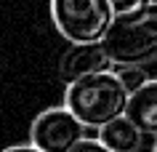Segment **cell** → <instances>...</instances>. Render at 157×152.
I'll list each match as a JSON object with an SVG mask.
<instances>
[{
    "label": "cell",
    "mask_w": 157,
    "mask_h": 152,
    "mask_svg": "<svg viewBox=\"0 0 157 152\" xmlns=\"http://www.w3.org/2000/svg\"><path fill=\"white\" fill-rule=\"evenodd\" d=\"M104 45L115 67L152 64L157 59V0H149L133 14L115 16Z\"/></svg>",
    "instance_id": "2"
},
{
    "label": "cell",
    "mask_w": 157,
    "mask_h": 152,
    "mask_svg": "<svg viewBox=\"0 0 157 152\" xmlns=\"http://www.w3.org/2000/svg\"><path fill=\"white\" fill-rule=\"evenodd\" d=\"M149 0H109V6L115 11V16H125V14H133V11L144 8Z\"/></svg>",
    "instance_id": "9"
},
{
    "label": "cell",
    "mask_w": 157,
    "mask_h": 152,
    "mask_svg": "<svg viewBox=\"0 0 157 152\" xmlns=\"http://www.w3.org/2000/svg\"><path fill=\"white\" fill-rule=\"evenodd\" d=\"M85 139V126L67 104L43 110L29 126V144L43 152H72Z\"/></svg>",
    "instance_id": "4"
},
{
    "label": "cell",
    "mask_w": 157,
    "mask_h": 152,
    "mask_svg": "<svg viewBox=\"0 0 157 152\" xmlns=\"http://www.w3.org/2000/svg\"><path fill=\"white\" fill-rule=\"evenodd\" d=\"M99 139L112 152H139L144 147V139L147 136L139 131V126L128 115H123V118L107 123L104 128H99Z\"/></svg>",
    "instance_id": "7"
},
{
    "label": "cell",
    "mask_w": 157,
    "mask_h": 152,
    "mask_svg": "<svg viewBox=\"0 0 157 152\" xmlns=\"http://www.w3.org/2000/svg\"><path fill=\"white\" fill-rule=\"evenodd\" d=\"M51 19L69 43H101L115 21L109 0H51Z\"/></svg>",
    "instance_id": "3"
},
{
    "label": "cell",
    "mask_w": 157,
    "mask_h": 152,
    "mask_svg": "<svg viewBox=\"0 0 157 152\" xmlns=\"http://www.w3.org/2000/svg\"><path fill=\"white\" fill-rule=\"evenodd\" d=\"M109 53L104 40L101 43H69V48L61 53L59 61V77L61 83H75L80 77L96 75L101 69H109Z\"/></svg>",
    "instance_id": "5"
},
{
    "label": "cell",
    "mask_w": 157,
    "mask_h": 152,
    "mask_svg": "<svg viewBox=\"0 0 157 152\" xmlns=\"http://www.w3.org/2000/svg\"><path fill=\"white\" fill-rule=\"evenodd\" d=\"M72 152H112V150H109V147H104V142H101V139H88V136H85V139L77 144Z\"/></svg>",
    "instance_id": "10"
},
{
    "label": "cell",
    "mask_w": 157,
    "mask_h": 152,
    "mask_svg": "<svg viewBox=\"0 0 157 152\" xmlns=\"http://www.w3.org/2000/svg\"><path fill=\"white\" fill-rule=\"evenodd\" d=\"M3 152H43V150H37L35 144H13V147H6Z\"/></svg>",
    "instance_id": "11"
},
{
    "label": "cell",
    "mask_w": 157,
    "mask_h": 152,
    "mask_svg": "<svg viewBox=\"0 0 157 152\" xmlns=\"http://www.w3.org/2000/svg\"><path fill=\"white\" fill-rule=\"evenodd\" d=\"M131 101V91L123 85L117 69H101L67 85L64 104L83 120L85 128H104L123 118Z\"/></svg>",
    "instance_id": "1"
},
{
    "label": "cell",
    "mask_w": 157,
    "mask_h": 152,
    "mask_svg": "<svg viewBox=\"0 0 157 152\" xmlns=\"http://www.w3.org/2000/svg\"><path fill=\"white\" fill-rule=\"evenodd\" d=\"M152 152H157V136H155V147H152Z\"/></svg>",
    "instance_id": "12"
},
{
    "label": "cell",
    "mask_w": 157,
    "mask_h": 152,
    "mask_svg": "<svg viewBox=\"0 0 157 152\" xmlns=\"http://www.w3.org/2000/svg\"><path fill=\"white\" fill-rule=\"evenodd\" d=\"M117 75H120L123 85L131 93H136L141 85H147V80H149V75L144 72V67H117Z\"/></svg>",
    "instance_id": "8"
},
{
    "label": "cell",
    "mask_w": 157,
    "mask_h": 152,
    "mask_svg": "<svg viewBox=\"0 0 157 152\" xmlns=\"http://www.w3.org/2000/svg\"><path fill=\"white\" fill-rule=\"evenodd\" d=\"M125 115L139 126L144 136H157V80L149 77L147 85H141L136 93H131Z\"/></svg>",
    "instance_id": "6"
}]
</instances>
